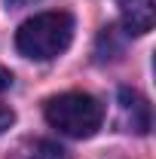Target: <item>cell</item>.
Masks as SVG:
<instances>
[{"label":"cell","instance_id":"8992f818","mask_svg":"<svg viewBox=\"0 0 156 159\" xmlns=\"http://www.w3.org/2000/svg\"><path fill=\"white\" fill-rule=\"evenodd\" d=\"M12 125H16V110L6 107V104H0V135H3L6 129H12Z\"/></svg>","mask_w":156,"mask_h":159},{"label":"cell","instance_id":"ba28073f","mask_svg":"<svg viewBox=\"0 0 156 159\" xmlns=\"http://www.w3.org/2000/svg\"><path fill=\"white\" fill-rule=\"evenodd\" d=\"M9 3H19V6H21V3H31V0H9Z\"/></svg>","mask_w":156,"mask_h":159},{"label":"cell","instance_id":"7a4b0ae2","mask_svg":"<svg viewBox=\"0 0 156 159\" xmlns=\"http://www.w3.org/2000/svg\"><path fill=\"white\" fill-rule=\"evenodd\" d=\"M46 113V122L58 132V135H67V138H92L101 122H104V107L101 101L86 95V92H61L55 98L46 101L43 107Z\"/></svg>","mask_w":156,"mask_h":159},{"label":"cell","instance_id":"3957f363","mask_svg":"<svg viewBox=\"0 0 156 159\" xmlns=\"http://www.w3.org/2000/svg\"><path fill=\"white\" fill-rule=\"evenodd\" d=\"M119 125L126 132L135 135H147L150 132V104L144 95H138L135 89H119Z\"/></svg>","mask_w":156,"mask_h":159},{"label":"cell","instance_id":"52a82bcc","mask_svg":"<svg viewBox=\"0 0 156 159\" xmlns=\"http://www.w3.org/2000/svg\"><path fill=\"white\" fill-rule=\"evenodd\" d=\"M6 89H12V74L6 67H0V92H6Z\"/></svg>","mask_w":156,"mask_h":159},{"label":"cell","instance_id":"6da1fadb","mask_svg":"<svg viewBox=\"0 0 156 159\" xmlns=\"http://www.w3.org/2000/svg\"><path fill=\"white\" fill-rule=\"evenodd\" d=\"M71 40H74V16L64 9H49L21 21V28L16 31V49L25 58L52 61L61 52H67Z\"/></svg>","mask_w":156,"mask_h":159},{"label":"cell","instance_id":"277c9868","mask_svg":"<svg viewBox=\"0 0 156 159\" xmlns=\"http://www.w3.org/2000/svg\"><path fill=\"white\" fill-rule=\"evenodd\" d=\"M119 12H122V25L129 34H147L153 31V21H156V9H153V0H119Z\"/></svg>","mask_w":156,"mask_h":159},{"label":"cell","instance_id":"5b68a950","mask_svg":"<svg viewBox=\"0 0 156 159\" xmlns=\"http://www.w3.org/2000/svg\"><path fill=\"white\" fill-rule=\"evenodd\" d=\"M9 159H71L67 150H61L55 141H43V138H34V141H25L12 150Z\"/></svg>","mask_w":156,"mask_h":159}]
</instances>
